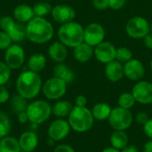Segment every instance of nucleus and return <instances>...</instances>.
<instances>
[{
    "label": "nucleus",
    "instance_id": "a878e982",
    "mask_svg": "<svg viewBox=\"0 0 152 152\" xmlns=\"http://www.w3.org/2000/svg\"><path fill=\"white\" fill-rule=\"evenodd\" d=\"M46 66V58L42 53H34L32 54L28 61V69L37 73L41 72Z\"/></svg>",
    "mask_w": 152,
    "mask_h": 152
},
{
    "label": "nucleus",
    "instance_id": "423d86ee",
    "mask_svg": "<svg viewBox=\"0 0 152 152\" xmlns=\"http://www.w3.org/2000/svg\"><path fill=\"white\" fill-rule=\"evenodd\" d=\"M134 119V118L131 112V110H126L118 106L112 109L108 121L113 130L126 131L131 127Z\"/></svg>",
    "mask_w": 152,
    "mask_h": 152
},
{
    "label": "nucleus",
    "instance_id": "c85d7f7f",
    "mask_svg": "<svg viewBox=\"0 0 152 152\" xmlns=\"http://www.w3.org/2000/svg\"><path fill=\"white\" fill-rule=\"evenodd\" d=\"M11 130L12 121L9 116L4 112L0 111V139L9 135Z\"/></svg>",
    "mask_w": 152,
    "mask_h": 152
},
{
    "label": "nucleus",
    "instance_id": "aec40b11",
    "mask_svg": "<svg viewBox=\"0 0 152 152\" xmlns=\"http://www.w3.org/2000/svg\"><path fill=\"white\" fill-rule=\"evenodd\" d=\"M73 55L78 62H86L94 55V49L92 45L83 42L73 48Z\"/></svg>",
    "mask_w": 152,
    "mask_h": 152
},
{
    "label": "nucleus",
    "instance_id": "2f4dec72",
    "mask_svg": "<svg viewBox=\"0 0 152 152\" xmlns=\"http://www.w3.org/2000/svg\"><path fill=\"white\" fill-rule=\"evenodd\" d=\"M133 59V53L132 51L126 46H121L117 48L116 51V60L121 63H126Z\"/></svg>",
    "mask_w": 152,
    "mask_h": 152
},
{
    "label": "nucleus",
    "instance_id": "37998d69",
    "mask_svg": "<svg viewBox=\"0 0 152 152\" xmlns=\"http://www.w3.org/2000/svg\"><path fill=\"white\" fill-rule=\"evenodd\" d=\"M17 118H18L19 123H20V124H26L28 121V118L26 111L17 114Z\"/></svg>",
    "mask_w": 152,
    "mask_h": 152
},
{
    "label": "nucleus",
    "instance_id": "72a5a7b5",
    "mask_svg": "<svg viewBox=\"0 0 152 152\" xmlns=\"http://www.w3.org/2000/svg\"><path fill=\"white\" fill-rule=\"evenodd\" d=\"M12 40L11 37L4 31H0V50H6L12 45Z\"/></svg>",
    "mask_w": 152,
    "mask_h": 152
},
{
    "label": "nucleus",
    "instance_id": "393cba45",
    "mask_svg": "<svg viewBox=\"0 0 152 152\" xmlns=\"http://www.w3.org/2000/svg\"><path fill=\"white\" fill-rule=\"evenodd\" d=\"M110 142L111 147L121 151L129 143V138L126 131H115L110 134Z\"/></svg>",
    "mask_w": 152,
    "mask_h": 152
},
{
    "label": "nucleus",
    "instance_id": "4c0bfd02",
    "mask_svg": "<svg viewBox=\"0 0 152 152\" xmlns=\"http://www.w3.org/2000/svg\"><path fill=\"white\" fill-rule=\"evenodd\" d=\"M10 100V93L4 86H0V104H4Z\"/></svg>",
    "mask_w": 152,
    "mask_h": 152
},
{
    "label": "nucleus",
    "instance_id": "7c9ffc66",
    "mask_svg": "<svg viewBox=\"0 0 152 152\" xmlns=\"http://www.w3.org/2000/svg\"><path fill=\"white\" fill-rule=\"evenodd\" d=\"M118 106L126 110H131L136 103V101L132 94V93H123L119 95L118 100Z\"/></svg>",
    "mask_w": 152,
    "mask_h": 152
},
{
    "label": "nucleus",
    "instance_id": "b1692460",
    "mask_svg": "<svg viewBox=\"0 0 152 152\" xmlns=\"http://www.w3.org/2000/svg\"><path fill=\"white\" fill-rule=\"evenodd\" d=\"M73 105L69 101H58L52 107V113L58 118H68L73 109Z\"/></svg>",
    "mask_w": 152,
    "mask_h": 152
},
{
    "label": "nucleus",
    "instance_id": "f257e3e1",
    "mask_svg": "<svg viewBox=\"0 0 152 152\" xmlns=\"http://www.w3.org/2000/svg\"><path fill=\"white\" fill-rule=\"evenodd\" d=\"M53 34L52 23L43 17L35 16L26 25V37L34 44H45L53 38Z\"/></svg>",
    "mask_w": 152,
    "mask_h": 152
},
{
    "label": "nucleus",
    "instance_id": "ddd939ff",
    "mask_svg": "<svg viewBox=\"0 0 152 152\" xmlns=\"http://www.w3.org/2000/svg\"><path fill=\"white\" fill-rule=\"evenodd\" d=\"M105 30L102 25L97 22H92L84 28V42L95 47L104 41Z\"/></svg>",
    "mask_w": 152,
    "mask_h": 152
},
{
    "label": "nucleus",
    "instance_id": "cd10ccee",
    "mask_svg": "<svg viewBox=\"0 0 152 152\" xmlns=\"http://www.w3.org/2000/svg\"><path fill=\"white\" fill-rule=\"evenodd\" d=\"M28 105V104L27 103V100L23 98L22 96H20L19 94H14L11 98V107H12V110L16 114L25 112L27 110Z\"/></svg>",
    "mask_w": 152,
    "mask_h": 152
},
{
    "label": "nucleus",
    "instance_id": "a18cd8bd",
    "mask_svg": "<svg viewBox=\"0 0 152 152\" xmlns=\"http://www.w3.org/2000/svg\"><path fill=\"white\" fill-rule=\"evenodd\" d=\"M143 152H152V140H149L143 145Z\"/></svg>",
    "mask_w": 152,
    "mask_h": 152
},
{
    "label": "nucleus",
    "instance_id": "0eeeda50",
    "mask_svg": "<svg viewBox=\"0 0 152 152\" xmlns=\"http://www.w3.org/2000/svg\"><path fill=\"white\" fill-rule=\"evenodd\" d=\"M0 28L11 37L13 43H20L26 38V26L16 21L11 16L1 17Z\"/></svg>",
    "mask_w": 152,
    "mask_h": 152
},
{
    "label": "nucleus",
    "instance_id": "79ce46f5",
    "mask_svg": "<svg viewBox=\"0 0 152 152\" xmlns=\"http://www.w3.org/2000/svg\"><path fill=\"white\" fill-rule=\"evenodd\" d=\"M143 41V45L145 47L149 48V49H152V33L150 32L147 36H145L142 38Z\"/></svg>",
    "mask_w": 152,
    "mask_h": 152
},
{
    "label": "nucleus",
    "instance_id": "f704fd0d",
    "mask_svg": "<svg viewBox=\"0 0 152 152\" xmlns=\"http://www.w3.org/2000/svg\"><path fill=\"white\" fill-rule=\"evenodd\" d=\"M92 4L95 9L99 11H103L110 8L108 0H92Z\"/></svg>",
    "mask_w": 152,
    "mask_h": 152
},
{
    "label": "nucleus",
    "instance_id": "bb28decb",
    "mask_svg": "<svg viewBox=\"0 0 152 152\" xmlns=\"http://www.w3.org/2000/svg\"><path fill=\"white\" fill-rule=\"evenodd\" d=\"M0 152H21L19 140L9 135L0 139Z\"/></svg>",
    "mask_w": 152,
    "mask_h": 152
},
{
    "label": "nucleus",
    "instance_id": "20e7f679",
    "mask_svg": "<svg viewBox=\"0 0 152 152\" xmlns=\"http://www.w3.org/2000/svg\"><path fill=\"white\" fill-rule=\"evenodd\" d=\"M58 38L67 47L74 48L84 42V28L76 21L61 25L58 29Z\"/></svg>",
    "mask_w": 152,
    "mask_h": 152
},
{
    "label": "nucleus",
    "instance_id": "f8f14e48",
    "mask_svg": "<svg viewBox=\"0 0 152 152\" xmlns=\"http://www.w3.org/2000/svg\"><path fill=\"white\" fill-rule=\"evenodd\" d=\"M131 93L136 102L142 105L152 104V83L151 82L144 80L138 81L133 86Z\"/></svg>",
    "mask_w": 152,
    "mask_h": 152
},
{
    "label": "nucleus",
    "instance_id": "ea45409f",
    "mask_svg": "<svg viewBox=\"0 0 152 152\" xmlns=\"http://www.w3.org/2000/svg\"><path fill=\"white\" fill-rule=\"evenodd\" d=\"M53 152H76L75 150L69 144H59L57 145L54 150Z\"/></svg>",
    "mask_w": 152,
    "mask_h": 152
},
{
    "label": "nucleus",
    "instance_id": "1a4fd4ad",
    "mask_svg": "<svg viewBox=\"0 0 152 152\" xmlns=\"http://www.w3.org/2000/svg\"><path fill=\"white\" fill-rule=\"evenodd\" d=\"M42 92L48 100H60L67 92V84L61 79L53 77L43 84Z\"/></svg>",
    "mask_w": 152,
    "mask_h": 152
},
{
    "label": "nucleus",
    "instance_id": "c9c22d12",
    "mask_svg": "<svg viewBox=\"0 0 152 152\" xmlns=\"http://www.w3.org/2000/svg\"><path fill=\"white\" fill-rule=\"evenodd\" d=\"M134 119H135V121H136L139 125L144 126V125L149 121L150 117H149V115H148L146 112L141 111V112H138V113L135 115Z\"/></svg>",
    "mask_w": 152,
    "mask_h": 152
},
{
    "label": "nucleus",
    "instance_id": "5701e85b",
    "mask_svg": "<svg viewBox=\"0 0 152 152\" xmlns=\"http://www.w3.org/2000/svg\"><path fill=\"white\" fill-rule=\"evenodd\" d=\"M111 110L112 108L110 107V104L106 102H98L95 105H94L93 109L91 110L94 120H98V121L108 120L111 113Z\"/></svg>",
    "mask_w": 152,
    "mask_h": 152
},
{
    "label": "nucleus",
    "instance_id": "f03ea898",
    "mask_svg": "<svg viewBox=\"0 0 152 152\" xmlns=\"http://www.w3.org/2000/svg\"><path fill=\"white\" fill-rule=\"evenodd\" d=\"M42 78L39 73L26 70L21 72L16 80L17 93L26 100L36 98L42 90Z\"/></svg>",
    "mask_w": 152,
    "mask_h": 152
},
{
    "label": "nucleus",
    "instance_id": "c756f323",
    "mask_svg": "<svg viewBox=\"0 0 152 152\" xmlns=\"http://www.w3.org/2000/svg\"><path fill=\"white\" fill-rule=\"evenodd\" d=\"M32 8H33L35 16L43 17V18H45L46 15L51 13L52 9H53L52 5L49 3L45 2V1H40V2L36 3Z\"/></svg>",
    "mask_w": 152,
    "mask_h": 152
},
{
    "label": "nucleus",
    "instance_id": "49530a36",
    "mask_svg": "<svg viewBox=\"0 0 152 152\" xmlns=\"http://www.w3.org/2000/svg\"><path fill=\"white\" fill-rule=\"evenodd\" d=\"M102 152H121V151L110 146V147L105 148V149H104V150H103V151H102Z\"/></svg>",
    "mask_w": 152,
    "mask_h": 152
},
{
    "label": "nucleus",
    "instance_id": "412c9836",
    "mask_svg": "<svg viewBox=\"0 0 152 152\" xmlns=\"http://www.w3.org/2000/svg\"><path fill=\"white\" fill-rule=\"evenodd\" d=\"M13 17L14 20L20 23H28L35 17V13L33 8L25 4H21L17 5L13 10Z\"/></svg>",
    "mask_w": 152,
    "mask_h": 152
},
{
    "label": "nucleus",
    "instance_id": "6e6552de",
    "mask_svg": "<svg viewBox=\"0 0 152 152\" xmlns=\"http://www.w3.org/2000/svg\"><path fill=\"white\" fill-rule=\"evenodd\" d=\"M126 32L131 38L142 39L151 32V24L145 18L134 16L126 22Z\"/></svg>",
    "mask_w": 152,
    "mask_h": 152
},
{
    "label": "nucleus",
    "instance_id": "c03bdc74",
    "mask_svg": "<svg viewBox=\"0 0 152 152\" xmlns=\"http://www.w3.org/2000/svg\"><path fill=\"white\" fill-rule=\"evenodd\" d=\"M121 152H139L138 148L134 145V144H127L124 149H122Z\"/></svg>",
    "mask_w": 152,
    "mask_h": 152
},
{
    "label": "nucleus",
    "instance_id": "9d476101",
    "mask_svg": "<svg viewBox=\"0 0 152 152\" xmlns=\"http://www.w3.org/2000/svg\"><path fill=\"white\" fill-rule=\"evenodd\" d=\"M25 61L24 49L19 44H12L4 53V62L11 69H20Z\"/></svg>",
    "mask_w": 152,
    "mask_h": 152
},
{
    "label": "nucleus",
    "instance_id": "6ab92c4d",
    "mask_svg": "<svg viewBox=\"0 0 152 152\" xmlns=\"http://www.w3.org/2000/svg\"><path fill=\"white\" fill-rule=\"evenodd\" d=\"M18 140L20 150L23 152H32L38 145V136L32 131L22 133Z\"/></svg>",
    "mask_w": 152,
    "mask_h": 152
},
{
    "label": "nucleus",
    "instance_id": "7ed1b4c3",
    "mask_svg": "<svg viewBox=\"0 0 152 152\" xmlns=\"http://www.w3.org/2000/svg\"><path fill=\"white\" fill-rule=\"evenodd\" d=\"M68 122L72 130L83 134L88 132L93 127L94 118L91 110L87 107L74 106L68 117Z\"/></svg>",
    "mask_w": 152,
    "mask_h": 152
},
{
    "label": "nucleus",
    "instance_id": "9b49d317",
    "mask_svg": "<svg viewBox=\"0 0 152 152\" xmlns=\"http://www.w3.org/2000/svg\"><path fill=\"white\" fill-rule=\"evenodd\" d=\"M71 127L65 118H56L53 120L47 130V134L50 139L54 142H61L67 138L70 133Z\"/></svg>",
    "mask_w": 152,
    "mask_h": 152
},
{
    "label": "nucleus",
    "instance_id": "473e14b6",
    "mask_svg": "<svg viewBox=\"0 0 152 152\" xmlns=\"http://www.w3.org/2000/svg\"><path fill=\"white\" fill-rule=\"evenodd\" d=\"M12 69L4 61H0V86H4L11 77Z\"/></svg>",
    "mask_w": 152,
    "mask_h": 152
},
{
    "label": "nucleus",
    "instance_id": "09e8293b",
    "mask_svg": "<svg viewBox=\"0 0 152 152\" xmlns=\"http://www.w3.org/2000/svg\"><path fill=\"white\" fill-rule=\"evenodd\" d=\"M151 70H152V60H151Z\"/></svg>",
    "mask_w": 152,
    "mask_h": 152
},
{
    "label": "nucleus",
    "instance_id": "a211bd4d",
    "mask_svg": "<svg viewBox=\"0 0 152 152\" xmlns=\"http://www.w3.org/2000/svg\"><path fill=\"white\" fill-rule=\"evenodd\" d=\"M48 56L56 63L64 62L68 57L67 46L61 41H55L48 47Z\"/></svg>",
    "mask_w": 152,
    "mask_h": 152
},
{
    "label": "nucleus",
    "instance_id": "39448f33",
    "mask_svg": "<svg viewBox=\"0 0 152 152\" xmlns=\"http://www.w3.org/2000/svg\"><path fill=\"white\" fill-rule=\"evenodd\" d=\"M27 115L33 125H40L49 119L52 115V106L44 100H37L28 105Z\"/></svg>",
    "mask_w": 152,
    "mask_h": 152
},
{
    "label": "nucleus",
    "instance_id": "58836bf2",
    "mask_svg": "<svg viewBox=\"0 0 152 152\" xmlns=\"http://www.w3.org/2000/svg\"><path fill=\"white\" fill-rule=\"evenodd\" d=\"M143 126V133H144V134L150 140H152V118H150L149 121L144 126Z\"/></svg>",
    "mask_w": 152,
    "mask_h": 152
},
{
    "label": "nucleus",
    "instance_id": "4be33fe9",
    "mask_svg": "<svg viewBox=\"0 0 152 152\" xmlns=\"http://www.w3.org/2000/svg\"><path fill=\"white\" fill-rule=\"evenodd\" d=\"M53 77H58L64 81L67 85L72 83L75 80L76 75L73 69H71L68 65L64 64L63 62L61 63H57L53 67Z\"/></svg>",
    "mask_w": 152,
    "mask_h": 152
},
{
    "label": "nucleus",
    "instance_id": "dca6fc26",
    "mask_svg": "<svg viewBox=\"0 0 152 152\" xmlns=\"http://www.w3.org/2000/svg\"><path fill=\"white\" fill-rule=\"evenodd\" d=\"M124 74L131 81H140L145 75V68L141 61L131 59L124 64Z\"/></svg>",
    "mask_w": 152,
    "mask_h": 152
},
{
    "label": "nucleus",
    "instance_id": "2eb2a0df",
    "mask_svg": "<svg viewBox=\"0 0 152 152\" xmlns=\"http://www.w3.org/2000/svg\"><path fill=\"white\" fill-rule=\"evenodd\" d=\"M117 48L108 41H102L94 48V56L101 63L107 64L116 60Z\"/></svg>",
    "mask_w": 152,
    "mask_h": 152
},
{
    "label": "nucleus",
    "instance_id": "a19ab883",
    "mask_svg": "<svg viewBox=\"0 0 152 152\" xmlns=\"http://www.w3.org/2000/svg\"><path fill=\"white\" fill-rule=\"evenodd\" d=\"M86 104H87V98L83 95V94H80V95H77L75 99V106H77V107H86Z\"/></svg>",
    "mask_w": 152,
    "mask_h": 152
},
{
    "label": "nucleus",
    "instance_id": "de8ad7c7",
    "mask_svg": "<svg viewBox=\"0 0 152 152\" xmlns=\"http://www.w3.org/2000/svg\"><path fill=\"white\" fill-rule=\"evenodd\" d=\"M151 33H152V23H151Z\"/></svg>",
    "mask_w": 152,
    "mask_h": 152
},
{
    "label": "nucleus",
    "instance_id": "f3484780",
    "mask_svg": "<svg viewBox=\"0 0 152 152\" xmlns=\"http://www.w3.org/2000/svg\"><path fill=\"white\" fill-rule=\"evenodd\" d=\"M105 76L110 82L116 83L120 81L124 77V64L118 61L117 60H114L105 66Z\"/></svg>",
    "mask_w": 152,
    "mask_h": 152
},
{
    "label": "nucleus",
    "instance_id": "e433bc0d",
    "mask_svg": "<svg viewBox=\"0 0 152 152\" xmlns=\"http://www.w3.org/2000/svg\"><path fill=\"white\" fill-rule=\"evenodd\" d=\"M108 1H109V7L113 10H120L126 4V0H108Z\"/></svg>",
    "mask_w": 152,
    "mask_h": 152
},
{
    "label": "nucleus",
    "instance_id": "4468645a",
    "mask_svg": "<svg viewBox=\"0 0 152 152\" xmlns=\"http://www.w3.org/2000/svg\"><path fill=\"white\" fill-rule=\"evenodd\" d=\"M51 14L53 20L56 21L57 23H60L61 25L73 21V20L76 17V12L74 8L70 5L64 4L53 6Z\"/></svg>",
    "mask_w": 152,
    "mask_h": 152
}]
</instances>
